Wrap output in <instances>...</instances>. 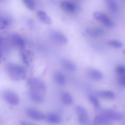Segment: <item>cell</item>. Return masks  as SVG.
Wrapping results in <instances>:
<instances>
[{
  "instance_id": "cell-13",
  "label": "cell",
  "mask_w": 125,
  "mask_h": 125,
  "mask_svg": "<svg viewBox=\"0 0 125 125\" xmlns=\"http://www.w3.org/2000/svg\"><path fill=\"white\" fill-rule=\"evenodd\" d=\"M37 16L39 19L42 22L48 24H50L52 23L50 17L45 12L39 11L37 13Z\"/></svg>"
},
{
  "instance_id": "cell-29",
  "label": "cell",
  "mask_w": 125,
  "mask_h": 125,
  "mask_svg": "<svg viewBox=\"0 0 125 125\" xmlns=\"http://www.w3.org/2000/svg\"><path fill=\"white\" fill-rule=\"evenodd\" d=\"M123 53H124V54H125V50H124L123 51Z\"/></svg>"
},
{
  "instance_id": "cell-14",
  "label": "cell",
  "mask_w": 125,
  "mask_h": 125,
  "mask_svg": "<svg viewBox=\"0 0 125 125\" xmlns=\"http://www.w3.org/2000/svg\"><path fill=\"white\" fill-rule=\"evenodd\" d=\"M45 119L49 122L53 124L59 123L61 121V118L58 115L50 113L46 116Z\"/></svg>"
},
{
  "instance_id": "cell-11",
  "label": "cell",
  "mask_w": 125,
  "mask_h": 125,
  "mask_svg": "<svg viewBox=\"0 0 125 125\" xmlns=\"http://www.w3.org/2000/svg\"><path fill=\"white\" fill-rule=\"evenodd\" d=\"M52 36L54 40L61 43L65 44L68 42L67 38L63 34L59 31H54L52 34Z\"/></svg>"
},
{
  "instance_id": "cell-24",
  "label": "cell",
  "mask_w": 125,
  "mask_h": 125,
  "mask_svg": "<svg viewBox=\"0 0 125 125\" xmlns=\"http://www.w3.org/2000/svg\"><path fill=\"white\" fill-rule=\"evenodd\" d=\"M26 6L29 9L33 10L35 6V0H22Z\"/></svg>"
},
{
  "instance_id": "cell-27",
  "label": "cell",
  "mask_w": 125,
  "mask_h": 125,
  "mask_svg": "<svg viewBox=\"0 0 125 125\" xmlns=\"http://www.w3.org/2000/svg\"><path fill=\"white\" fill-rule=\"evenodd\" d=\"M8 21L5 19L0 18V29H3L8 24Z\"/></svg>"
},
{
  "instance_id": "cell-8",
  "label": "cell",
  "mask_w": 125,
  "mask_h": 125,
  "mask_svg": "<svg viewBox=\"0 0 125 125\" xmlns=\"http://www.w3.org/2000/svg\"><path fill=\"white\" fill-rule=\"evenodd\" d=\"M87 73L89 77L94 80H101L103 77V74L101 71L94 68H89L87 70Z\"/></svg>"
},
{
  "instance_id": "cell-2",
  "label": "cell",
  "mask_w": 125,
  "mask_h": 125,
  "mask_svg": "<svg viewBox=\"0 0 125 125\" xmlns=\"http://www.w3.org/2000/svg\"><path fill=\"white\" fill-rule=\"evenodd\" d=\"M7 70L9 76L13 80L20 81L24 80L26 78L25 70L22 66L10 63L8 65Z\"/></svg>"
},
{
  "instance_id": "cell-22",
  "label": "cell",
  "mask_w": 125,
  "mask_h": 125,
  "mask_svg": "<svg viewBox=\"0 0 125 125\" xmlns=\"http://www.w3.org/2000/svg\"><path fill=\"white\" fill-rule=\"evenodd\" d=\"M89 102L92 104L95 108L98 109L100 107L99 102L97 98L92 94H89L88 97Z\"/></svg>"
},
{
  "instance_id": "cell-17",
  "label": "cell",
  "mask_w": 125,
  "mask_h": 125,
  "mask_svg": "<svg viewBox=\"0 0 125 125\" xmlns=\"http://www.w3.org/2000/svg\"><path fill=\"white\" fill-rule=\"evenodd\" d=\"M75 110L78 115V118L88 117L87 111L83 106L80 105H77L75 107Z\"/></svg>"
},
{
  "instance_id": "cell-10",
  "label": "cell",
  "mask_w": 125,
  "mask_h": 125,
  "mask_svg": "<svg viewBox=\"0 0 125 125\" xmlns=\"http://www.w3.org/2000/svg\"><path fill=\"white\" fill-rule=\"evenodd\" d=\"M101 111L112 120H119L122 119L121 115L114 110L109 109H105Z\"/></svg>"
},
{
  "instance_id": "cell-20",
  "label": "cell",
  "mask_w": 125,
  "mask_h": 125,
  "mask_svg": "<svg viewBox=\"0 0 125 125\" xmlns=\"http://www.w3.org/2000/svg\"><path fill=\"white\" fill-rule=\"evenodd\" d=\"M62 99L63 103L67 105H71L73 102L72 96L69 93L67 92H65L63 93Z\"/></svg>"
},
{
  "instance_id": "cell-1",
  "label": "cell",
  "mask_w": 125,
  "mask_h": 125,
  "mask_svg": "<svg viewBox=\"0 0 125 125\" xmlns=\"http://www.w3.org/2000/svg\"><path fill=\"white\" fill-rule=\"evenodd\" d=\"M28 85L29 95L31 100L37 101L44 98L46 87L42 81L37 78H32L29 81Z\"/></svg>"
},
{
  "instance_id": "cell-3",
  "label": "cell",
  "mask_w": 125,
  "mask_h": 125,
  "mask_svg": "<svg viewBox=\"0 0 125 125\" xmlns=\"http://www.w3.org/2000/svg\"><path fill=\"white\" fill-rule=\"evenodd\" d=\"M3 97L8 103L13 105H17L19 102V97L15 92L7 90L4 91L3 93Z\"/></svg>"
},
{
  "instance_id": "cell-5",
  "label": "cell",
  "mask_w": 125,
  "mask_h": 125,
  "mask_svg": "<svg viewBox=\"0 0 125 125\" xmlns=\"http://www.w3.org/2000/svg\"><path fill=\"white\" fill-rule=\"evenodd\" d=\"M112 120L105 114L100 111L95 116L94 123L96 125L109 124Z\"/></svg>"
},
{
  "instance_id": "cell-16",
  "label": "cell",
  "mask_w": 125,
  "mask_h": 125,
  "mask_svg": "<svg viewBox=\"0 0 125 125\" xmlns=\"http://www.w3.org/2000/svg\"><path fill=\"white\" fill-rule=\"evenodd\" d=\"M22 50H23V49ZM21 57L24 63L28 65L32 60L33 55L32 53L29 50L22 51Z\"/></svg>"
},
{
  "instance_id": "cell-25",
  "label": "cell",
  "mask_w": 125,
  "mask_h": 125,
  "mask_svg": "<svg viewBox=\"0 0 125 125\" xmlns=\"http://www.w3.org/2000/svg\"><path fill=\"white\" fill-rule=\"evenodd\" d=\"M79 122L83 125H90L91 124V121L88 117L78 118Z\"/></svg>"
},
{
  "instance_id": "cell-28",
  "label": "cell",
  "mask_w": 125,
  "mask_h": 125,
  "mask_svg": "<svg viewBox=\"0 0 125 125\" xmlns=\"http://www.w3.org/2000/svg\"><path fill=\"white\" fill-rule=\"evenodd\" d=\"M119 82L121 85L125 87V76L120 77L119 80Z\"/></svg>"
},
{
  "instance_id": "cell-15",
  "label": "cell",
  "mask_w": 125,
  "mask_h": 125,
  "mask_svg": "<svg viewBox=\"0 0 125 125\" xmlns=\"http://www.w3.org/2000/svg\"><path fill=\"white\" fill-rule=\"evenodd\" d=\"M87 33L89 36L93 37H97L103 35V30L100 28L94 29L87 28L86 30Z\"/></svg>"
},
{
  "instance_id": "cell-26",
  "label": "cell",
  "mask_w": 125,
  "mask_h": 125,
  "mask_svg": "<svg viewBox=\"0 0 125 125\" xmlns=\"http://www.w3.org/2000/svg\"><path fill=\"white\" fill-rule=\"evenodd\" d=\"M116 71L118 73L120 74H125V67L123 65H120L117 67Z\"/></svg>"
},
{
  "instance_id": "cell-4",
  "label": "cell",
  "mask_w": 125,
  "mask_h": 125,
  "mask_svg": "<svg viewBox=\"0 0 125 125\" xmlns=\"http://www.w3.org/2000/svg\"><path fill=\"white\" fill-rule=\"evenodd\" d=\"M93 15L95 19L107 27L111 28L115 26L114 23L111 19L102 12L96 11L94 13Z\"/></svg>"
},
{
  "instance_id": "cell-19",
  "label": "cell",
  "mask_w": 125,
  "mask_h": 125,
  "mask_svg": "<svg viewBox=\"0 0 125 125\" xmlns=\"http://www.w3.org/2000/svg\"><path fill=\"white\" fill-rule=\"evenodd\" d=\"M106 2L109 10L112 13H114L117 12L118 7L115 0H106Z\"/></svg>"
},
{
  "instance_id": "cell-12",
  "label": "cell",
  "mask_w": 125,
  "mask_h": 125,
  "mask_svg": "<svg viewBox=\"0 0 125 125\" xmlns=\"http://www.w3.org/2000/svg\"><path fill=\"white\" fill-rule=\"evenodd\" d=\"M97 95L102 98L108 100H113L115 97L114 93L109 91H100L97 92Z\"/></svg>"
},
{
  "instance_id": "cell-6",
  "label": "cell",
  "mask_w": 125,
  "mask_h": 125,
  "mask_svg": "<svg viewBox=\"0 0 125 125\" xmlns=\"http://www.w3.org/2000/svg\"><path fill=\"white\" fill-rule=\"evenodd\" d=\"M26 113L28 116L34 120L41 121L45 119L46 116L43 113L35 109L28 108Z\"/></svg>"
},
{
  "instance_id": "cell-18",
  "label": "cell",
  "mask_w": 125,
  "mask_h": 125,
  "mask_svg": "<svg viewBox=\"0 0 125 125\" xmlns=\"http://www.w3.org/2000/svg\"><path fill=\"white\" fill-rule=\"evenodd\" d=\"M61 6L63 9L68 12H73L76 9L75 4L71 2L65 0L61 4Z\"/></svg>"
},
{
  "instance_id": "cell-9",
  "label": "cell",
  "mask_w": 125,
  "mask_h": 125,
  "mask_svg": "<svg viewBox=\"0 0 125 125\" xmlns=\"http://www.w3.org/2000/svg\"><path fill=\"white\" fill-rule=\"evenodd\" d=\"M60 63L63 67L69 71L73 72L76 70V67L75 64L67 59H62L60 60Z\"/></svg>"
},
{
  "instance_id": "cell-23",
  "label": "cell",
  "mask_w": 125,
  "mask_h": 125,
  "mask_svg": "<svg viewBox=\"0 0 125 125\" xmlns=\"http://www.w3.org/2000/svg\"><path fill=\"white\" fill-rule=\"evenodd\" d=\"M106 44L114 48H120L123 46V43L120 41L116 40H111L107 41Z\"/></svg>"
},
{
  "instance_id": "cell-7",
  "label": "cell",
  "mask_w": 125,
  "mask_h": 125,
  "mask_svg": "<svg viewBox=\"0 0 125 125\" xmlns=\"http://www.w3.org/2000/svg\"><path fill=\"white\" fill-rule=\"evenodd\" d=\"M11 42L13 45L18 47L21 50L24 49L25 44L23 39L18 34H14L11 37Z\"/></svg>"
},
{
  "instance_id": "cell-21",
  "label": "cell",
  "mask_w": 125,
  "mask_h": 125,
  "mask_svg": "<svg viewBox=\"0 0 125 125\" xmlns=\"http://www.w3.org/2000/svg\"><path fill=\"white\" fill-rule=\"evenodd\" d=\"M54 79L56 83L59 85H62L65 83V77L64 75L61 73H56L54 76Z\"/></svg>"
}]
</instances>
